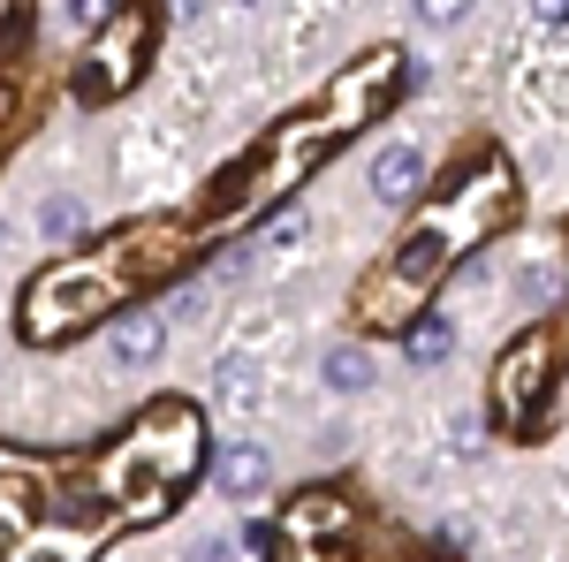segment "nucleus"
I'll list each match as a JSON object with an SVG mask.
<instances>
[{
	"label": "nucleus",
	"mask_w": 569,
	"mask_h": 562,
	"mask_svg": "<svg viewBox=\"0 0 569 562\" xmlns=\"http://www.w3.org/2000/svg\"><path fill=\"white\" fill-rule=\"evenodd\" d=\"M130 259H137V244L91 252V259H61L53 274H39L31 297H23V312H16L23 343L39 349V343H61V335H84L99 312H114V297L130 289Z\"/></svg>",
	"instance_id": "obj_3"
},
{
	"label": "nucleus",
	"mask_w": 569,
	"mask_h": 562,
	"mask_svg": "<svg viewBox=\"0 0 569 562\" xmlns=\"http://www.w3.org/2000/svg\"><path fill=\"white\" fill-rule=\"evenodd\" d=\"M426 562H433V555H426Z\"/></svg>",
	"instance_id": "obj_21"
},
{
	"label": "nucleus",
	"mask_w": 569,
	"mask_h": 562,
	"mask_svg": "<svg viewBox=\"0 0 569 562\" xmlns=\"http://www.w3.org/2000/svg\"><path fill=\"white\" fill-rule=\"evenodd\" d=\"M402 77V53L395 46H380V53H365L350 77H335V91H327V107L311 115V137L319 145H335V137H357L380 107H388V85Z\"/></svg>",
	"instance_id": "obj_5"
},
{
	"label": "nucleus",
	"mask_w": 569,
	"mask_h": 562,
	"mask_svg": "<svg viewBox=\"0 0 569 562\" xmlns=\"http://www.w3.org/2000/svg\"><path fill=\"white\" fill-rule=\"evenodd\" d=\"M213 388H220L228 411H251V403H259V365H251V357H220V365H213Z\"/></svg>",
	"instance_id": "obj_12"
},
{
	"label": "nucleus",
	"mask_w": 569,
	"mask_h": 562,
	"mask_svg": "<svg viewBox=\"0 0 569 562\" xmlns=\"http://www.w3.org/2000/svg\"><path fill=\"white\" fill-rule=\"evenodd\" d=\"M198 8H206V0H168V16H176V23H190Z\"/></svg>",
	"instance_id": "obj_19"
},
{
	"label": "nucleus",
	"mask_w": 569,
	"mask_h": 562,
	"mask_svg": "<svg viewBox=\"0 0 569 562\" xmlns=\"http://www.w3.org/2000/svg\"><path fill=\"white\" fill-rule=\"evenodd\" d=\"M198 464H206V418H198V403L160 395V403H144L130 426L114 433V448L99 456V502H107L114 517L144 524L198 479Z\"/></svg>",
	"instance_id": "obj_2"
},
{
	"label": "nucleus",
	"mask_w": 569,
	"mask_h": 562,
	"mask_svg": "<svg viewBox=\"0 0 569 562\" xmlns=\"http://www.w3.org/2000/svg\"><path fill=\"white\" fill-rule=\"evenodd\" d=\"M69 16H77L84 31H99V23H114V16H122V0H69Z\"/></svg>",
	"instance_id": "obj_15"
},
{
	"label": "nucleus",
	"mask_w": 569,
	"mask_h": 562,
	"mask_svg": "<svg viewBox=\"0 0 569 562\" xmlns=\"http://www.w3.org/2000/svg\"><path fill=\"white\" fill-rule=\"evenodd\" d=\"M160 349H168V312H130V319L114 327V365H122V373L160 365Z\"/></svg>",
	"instance_id": "obj_8"
},
{
	"label": "nucleus",
	"mask_w": 569,
	"mask_h": 562,
	"mask_svg": "<svg viewBox=\"0 0 569 562\" xmlns=\"http://www.w3.org/2000/svg\"><path fill=\"white\" fill-rule=\"evenodd\" d=\"M555 357H562L555 327H531V335H517V343L501 349V365H493V411H501V426H525V411L547 403Z\"/></svg>",
	"instance_id": "obj_6"
},
{
	"label": "nucleus",
	"mask_w": 569,
	"mask_h": 562,
	"mask_svg": "<svg viewBox=\"0 0 569 562\" xmlns=\"http://www.w3.org/2000/svg\"><path fill=\"white\" fill-rule=\"evenodd\" d=\"M8 16H16V0H0V23H8Z\"/></svg>",
	"instance_id": "obj_20"
},
{
	"label": "nucleus",
	"mask_w": 569,
	"mask_h": 562,
	"mask_svg": "<svg viewBox=\"0 0 569 562\" xmlns=\"http://www.w3.org/2000/svg\"><path fill=\"white\" fill-rule=\"evenodd\" d=\"M190 562H236V540H206V548H190Z\"/></svg>",
	"instance_id": "obj_18"
},
{
	"label": "nucleus",
	"mask_w": 569,
	"mask_h": 562,
	"mask_svg": "<svg viewBox=\"0 0 569 562\" xmlns=\"http://www.w3.org/2000/svg\"><path fill=\"white\" fill-rule=\"evenodd\" d=\"M463 8H471V0H418L426 23H463Z\"/></svg>",
	"instance_id": "obj_16"
},
{
	"label": "nucleus",
	"mask_w": 569,
	"mask_h": 562,
	"mask_svg": "<svg viewBox=\"0 0 569 562\" xmlns=\"http://www.w3.org/2000/svg\"><path fill=\"white\" fill-rule=\"evenodd\" d=\"M213 479H220V494L251 502V494H266L273 464H266V448H259V441H228V448H220V464H213Z\"/></svg>",
	"instance_id": "obj_9"
},
{
	"label": "nucleus",
	"mask_w": 569,
	"mask_h": 562,
	"mask_svg": "<svg viewBox=\"0 0 569 562\" xmlns=\"http://www.w3.org/2000/svg\"><path fill=\"white\" fill-rule=\"evenodd\" d=\"M144 53H152V16H137V8H122L107 31H99V46H91V61L77 69V91H84L91 107L99 99H122V91L144 77Z\"/></svg>",
	"instance_id": "obj_7"
},
{
	"label": "nucleus",
	"mask_w": 569,
	"mask_h": 562,
	"mask_svg": "<svg viewBox=\"0 0 569 562\" xmlns=\"http://www.w3.org/2000/svg\"><path fill=\"white\" fill-rule=\"evenodd\" d=\"M509 214H517V168H509L501 152H486L479 168L463 175L433 214L410 228V244L372 274V289L357 297V319H365L372 335H402V319L426 312V297H433L440 274L463 259V252H479Z\"/></svg>",
	"instance_id": "obj_1"
},
{
	"label": "nucleus",
	"mask_w": 569,
	"mask_h": 562,
	"mask_svg": "<svg viewBox=\"0 0 569 562\" xmlns=\"http://www.w3.org/2000/svg\"><path fill=\"white\" fill-rule=\"evenodd\" d=\"M39 228H46V236H61V244H77L91 220H84V206H77V198H61V190H53V198L39 206Z\"/></svg>",
	"instance_id": "obj_13"
},
{
	"label": "nucleus",
	"mask_w": 569,
	"mask_h": 562,
	"mask_svg": "<svg viewBox=\"0 0 569 562\" xmlns=\"http://www.w3.org/2000/svg\"><path fill=\"white\" fill-rule=\"evenodd\" d=\"M327 388L335 395H365L372 388V357H365L357 343H335L327 349Z\"/></svg>",
	"instance_id": "obj_11"
},
{
	"label": "nucleus",
	"mask_w": 569,
	"mask_h": 562,
	"mask_svg": "<svg viewBox=\"0 0 569 562\" xmlns=\"http://www.w3.org/2000/svg\"><path fill=\"white\" fill-rule=\"evenodd\" d=\"M266 562H342L350 555V502L335 486H311L289 502L281 532H259Z\"/></svg>",
	"instance_id": "obj_4"
},
{
	"label": "nucleus",
	"mask_w": 569,
	"mask_h": 562,
	"mask_svg": "<svg viewBox=\"0 0 569 562\" xmlns=\"http://www.w3.org/2000/svg\"><path fill=\"white\" fill-rule=\"evenodd\" d=\"M402 349H410V365H440V357H448V319H418V327L402 335Z\"/></svg>",
	"instance_id": "obj_14"
},
{
	"label": "nucleus",
	"mask_w": 569,
	"mask_h": 562,
	"mask_svg": "<svg viewBox=\"0 0 569 562\" xmlns=\"http://www.w3.org/2000/svg\"><path fill=\"white\" fill-rule=\"evenodd\" d=\"M531 16H539L547 31H562V23H569V0H531Z\"/></svg>",
	"instance_id": "obj_17"
},
{
	"label": "nucleus",
	"mask_w": 569,
	"mask_h": 562,
	"mask_svg": "<svg viewBox=\"0 0 569 562\" xmlns=\"http://www.w3.org/2000/svg\"><path fill=\"white\" fill-rule=\"evenodd\" d=\"M418 183H426V152H418V145H388V152L372 160V190H380L388 206L418 198Z\"/></svg>",
	"instance_id": "obj_10"
}]
</instances>
